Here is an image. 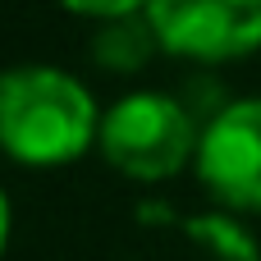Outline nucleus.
<instances>
[{
	"label": "nucleus",
	"mask_w": 261,
	"mask_h": 261,
	"mask_svg": "<svg viewBox=\"0 0 261 261\" xmlns=\"http://www.w3.org/2000/svg\"><path fill=\"white\" fill-rule=\"evenodd\" d=\"M101 138L92 92L50 64H18L0 73V151L18 165H69Z\"/></svg>",
	"instance_id": "obj_1"
},
{
	"label": "nucleus",
	"mask_w": 261,
	"mask_h": 261,
	"mask_svg": "<svg viewBox=\"0 0 261 261\" xmlns=\"http://www.w3.org/2000/svg\"><path fill=\"white\" fill-rule=\"evenodd\" d=\"M197 124L184 110V101L165 96V92H133L124 101H115L101 115V156L142 184H161L170 174H179L188 161H197Z\"/></svg>",
	"instance_id": "obj_2"
},
{
	"label": "nucleus",
	"mask_w": 261,
	"mask_h": 261,
	"mask_svg": "<svg viewBox=\"0 0 261 261\" xmlns=\"http://www.w3.org/2000/svg\"><path fill=\"white\" fill-rule=\"evenodd\" d=\"M188 239L211 261H261L257 239L234 216H193L188 220Z\"/></svg>",
	"instance_id": "obj_6"
},
{
	"label": "nucleus",
	"mask_w": 261,
	"mask_h": 261,
	"mask_svg": "<svg viewBox=\"0 0 261 261\" xmlns=\"http://www.w3.org/2000/svg\"><path fill=\"white\" fill-rule=\"evenodd\" d=\"M197 179L229 211H261V96L229 101L197 142Z\"/></svg>",
	"instance_id": "obj_4"
},
{
	"label": "nucleus",
	"mask_w": 261,
	"mask_h": 261,
	"mask_svg": "<svg viewBox=\"0 0 261 261\" xmlns=\"http://www.w3.org/2000/svg\"><path fill=\"white\" fill-rule=\"evenodd\" d=\"M60 5L73 14H87V18H119V14L147 9V0H60Z\"/></svg>",
	"instance_id": "obj_7"
},
{
	"label": "nucleus",
	"mask_w": 261,
	"mask_h": 261,
	"mask_svg": "<svg viewBox=\"0 0 261 261\" xmlns=\"http://www.w3.org/2000/svg\"><path fill=\"white\" fill-rule=\"evenodd\" d=\"M156 50H161V41H156V28H151L147 9L101 18V32L92 37V60L110 73H138Z\"/></svg>",
	"instance_id": "obj_5"
},
{
	"label": "nucleus",
	"mask_w": 261,
	"mask_h": 261,
	"mask_svg": "<svg viewBox=\"0 0 261 261\" xmlns=\"http://www.w3.org/2000/svg\"><path fill=\"white\" fill-rule=\"evenodd\" d=\"M165 55L225 64L261 50V0H147Z\"/></svg>",
	"instance_id": "obj_3"
},
{
	"label": "nucleus",
	"mask_w": 261,
	"mask_h": 261,
	"mask_svg": "<svg viewBox=\"0 0 261 261\" xmlns=\"http://www.w3.org/2000/svg\"><path fill=\"white\" fill-rule=\"evenodd\" d=\"M5 243H9V202L0 193V252H5Z\"/></svg>",
	"instance_id": "obj_8"
}]
</instances>
